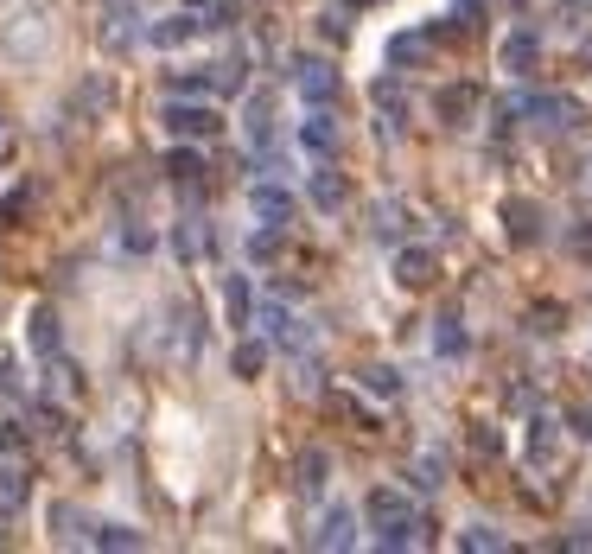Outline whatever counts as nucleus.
Listing matches in <instances>:
<instances>
[{"instance_id":"5","label":"nucleus","mask_w":592,"mask_h":554,"mask_svg":"<svg viewBox=\"0 0 592 554\" xmlns=\"http://www.w3.org/2000/svg\"><path fill=\"white\" fill-rule=\"evenodd\" d=\"M522 115H535L542 128L561 134V128H573V121H580V102H573V96H522Z\"/></svg>"},{"instance_id":"28","label":"nucleus","mask_w":592,"mask_h":554,"mask_svg":"<svg viewBox=\"0 0 592 554\" xmlns=\"http://www.w3.org/2000/svg\"><path fill=\"white\" fill-rule=\"evenodd\" d=\"M459 548H465V554H484V548H510V542H503V535H497V529H484V523H472V529H465V535H459Z\"/></svg>"},{"instance_id":"2","label":"nucleus","mask_w":592,"mask_h":554,"mask_svg":"<svg viewBox=\"0 0 592 554\" xmlns=\"http://www.w3.org/2000/svg\"><path fill=\"white\" fill-rule=\"evenodd\" d=\"M293 90H300L312 109H325V102H338V71L325 58H300L293 64Z\"/></svg>"},{"instance_id":"27","label":"nucleus","mask_w":592,"mask_h":554,"mask_svg":"<svg viewBox=\"0 0 592 554\" xmlns=\"http://www.w3.org/2000/svg\"><path fill=\"white\" fill-rule=\"evenodd\" d=\"M166 90H172V96H204V90H211V71H172Z\"/></svg>"},{"instance_id":"8","label":"nucleus","mask_w":592,"mask_h":554,"mask_svg":"<svg viewBox=\"0 0 592 554\" xmlns=\"http://www.w3.org/2000/svg\"><path fill=\"white\" fill-rule=\"evenodd\" d=\"M433 274H440L433 249H402V255H395V281H402V287H427Z\"/></svg>"},{"instance_id":"1","label":"nucleus","mask_w":592,"mask_h":554,"mask_svg":"<svg viewBox=\"0 0 592 554\" xmlns=\"http://www.w3.org/2000/svg\"><path fill=\"white\" fill-rule=\"evenodd\" d=\"M363 510H370V529H376L382 548H408V542H421V529H427L421 516H414V504L402 491H389V484L370 491V504H363Z\"/></svg>"},{"instance_id":"21","label":"nucleus","mask_w":592,"mask_h":554,"mask_svg":"<svg viewBox=\"0 0 592 554\" xmlns=\"http://www.w3.org/2000/svg\"><path fill=\"white\" fill-rule=\"evenodd\" d=\"M433 351H440V357H465V351H472V338L459 332V319H440V332H433Z\"/></svg>"},{"instance_id":"6","label":"nucleus","mask_w":592,"mask_h":554,"mask_svg":"<svg viewBox=\"0 0 592 554\" xmlns=\"http://www.w3.org/2000/svg\"><path fill=\"white\" fill-rule=\"evenodd\" d=\"M497 58H503V71H510V77H529L535 64H542V39H535V32H510Z\"/></svg>"},{"instance_id":"15","label":"nucleus","mask_w":592,"mask_h":554,"mask_svg":"<svg viewBox=\"0 0 592 554\" xmlns=\"http://www.w3.org/2000/svg\"><path fill=\"white\" fill-rule=\"evenodd\" d=\"M230 370L242 376V383H249V376H261V370H268V344H261V338H242L236 357H230Z\"/></svg>"},{"instance_id":"23","label":"nucleus","mask_w":592,"mask_h":554,"mask_svg":"<svg viewBox=\"0 0 592 554\" xmlns=\"http://www.w3.org/2000/svg\"><path fill=\"white\" fill-rule=\"evenodd\" d=\"M26 497H32V484H26V472H0V510H20L26 504Z\"/></svg>"},{"instance_id":"12","label":"nucleus","mask_w":592,"mask_h":554,"mask_svg":"<svg viewBox=\"0 0 592 554\" xmlns=\"http://www.w3.org/2000/svg\"><path fill=\"white\" fill-rule=\"evenodd\" d=\"M300 141L312 147V153H319V160H332V153H338V128H332V115H306V128H300Z\"/></svg>"},{"instance_id":"22","label":"nucleus","mask_w":592,"mask_h":554,"mask_svg":"<svg viewBox=\"0 0 592 554\" xmlns=\"http://www.w3.org/2000/svg\"><path fill=\"white\" fill-rule=\"evenodd\" d=\"M363 389H370V395H389V402H395V395H402V376H395L389 363H370V370H363Z\"/></svg>"},{"instance_id":"17","label":"nucleus","mask_w":592,"mask_h":554,"mask_svg":"<svg viewBox=\"0 0 592 554\" xmlns=\"http://www.w3.org/2000/svg\"><path fill=\"white\" fill-rule=\"evenodd\" d=\"M472 109H478V90H472V83H452V90L440 96V121H465Z\"/></svg>"},{"instance_id":"31","label":"nucleus","mask_w":592,"mask_h":554,"mask_svg":"<svg viewBox=\"0 0 592 554\" xmlns=\"http://www.w3.org/2000/svg\"><path fill=\"white\" fill-rule=\"evenodd\" d=\"M529 453H535V459H548V453H554V421H542V414H535V434H529Z\"/></svg>"},{"instance_id":"34","label":"nucleus","mask_w":592,"mask_h":554,"mask_svg":"<svg viewBox=\"0 0 592 554\" xmlns=\"http://www.w3.org/2000/svg\"><path fill=\"white\" fill-rule=\"evenodd\" d=\"M319 32H325V39H351V20H344V13H325V20H319Z\"/></svg>"},{"instance_id":"10","label":"nucleus","mask_w":592,"mask_h":554,"mask_svg":"<svg viewBox=\"0 0 592 554\" xmlns=\"http://www.w3.org/2000/svg\"><path fill=\"white\" fill-rule=\"evenodd\" d=\"M198 32H204V20H198V13H179V20H160V26L147 32V39L160 45V51H172V45H191Z\"/></svg>"},{"instance_id":"9","label":"nucleus","mask_w":592,"mask_h":554,"mask_svg":"<svg viewBox=\"0 0 592 554\" xmlns=\"http://www.w3.org/2000/svg\"><path fill=\"white\" fill-rule=\"evenodd\" d=\"M261 325H268V338L281 344V351H300L306 344V332H300V319L287 313V306H261Z\"/></svg>"},{"instance_id":"24","label":"nucleus","mask_w":592,"mask_h":554,"mask_svg":"<svg viewBox=\"0 0 592 554\" xmlns=\"http://www.w3.org/2000/svg\"><path fill=\"white\" fill-rule=\"evenodd\" d=\"M421 51H427L421 32H395V39H389V64H421Z\"/></svg>"},{"instance_id":"14","label":"nucleus","mask_w":592,"mask_h":554,"mask_svg":"<svg viewBox=\"0 0 592 554\" xmlns=\"http://www.w3.org/2000/svg\"><path fill=\"white\" fill-rule=\"evenodd\" d=\"M26 338H32V351H39V357H58V313H51V306H39V313H32V325H26Z\"/></svg>"},{"instance_id":"36","label":"nucleus","mask_w":592,"mask_h":554,"mask_svg":"<svg viewBox=\"0 0 592 554\" xmlns=\"http://www.w3.org/2000/svg\"><path fill=\"white\" fill-rule=\"evenodd\" d=\"M478 453H503V434H497V427H478Z\"/></svg>"},{"instance_id":"29","label":"nucleus","mask_w":592,"mask_h":554,"mask_svg":"<svg viewBox=\"0 0 592 554\" xmlns=\"http://www.w3.org/2000/svg\"><path fill=\"white\" fill-rule=\"evenodd\" d=\"M249 255H255V262H274V255H281V223L255 230V236H249Z\"/></svg>"},{"instance_id":"20","label":"nucleus","mask_w":592,"mask_h":554,"mask_svg":"<svg viewBox=\"0 0 592 554\" xmlns=\"http://www.w3.org/2000/svg\"><path fill=\"white\" fill-rule=\"evenodd\" d=\"M249 141H255V147H268V141H274V102H268V96H255V102H249Z\"/></svg>"},{"instance_id":"38","label":"nucleus","mask_w":592,"mask_h":554,"mask_svg":"<svg viewBox=\"0 0 592 554\" xmlns=\"http://www.w3.org/2000/svg\"><path fill=\"white\" fill-rule=\"evenodd\" d=\"M0 141H7V121H0Z\"/></svg>"},{"instance_id":"33","label":"nucleus","mask_w":592,"mask_h":554,"mask_svg":"<svg viewBox=\"0 0 592 554\" xmlns=\"http://www.w3.org/2000/svg\"><path fill=\"white\" fill-rule=\"evenodd\" d=\"M376 236H402V211H395V204H382V211H376Z\"/></svg>"},{"instance_id":"4","label":"nucleus","mask_w":592,"mask_h":554,"mask_svg":"<svg viewBox=\"0 0 592 554\" xmlns=\"http://www.w3.org/2000/svg\"><path fill=\"white\" fill-rule=\"evenodd\" d=\"M503 223H510V242H542V230H548V217H542V204H529V198H503Z\"/></svg>"},{"instance_id":"25","label":"nucleus","mask_w":592,"mask_h":554,"mask_svg":"<svg viewBox=\"0 0 592 554\" xmlns=\"http://www.w3.org/2000/svg\"><path fill=\"white\" fill-rule=\"evenodd\" d=\"M51 529H58V542H77V535H90V529H83V516H77V504H51Z\"/></svg>"},{"instance_id":"32","label":"nucleus","mask_w":592,"mask_h":554,"mask_svg":"<svg viewBox=\"0 0 592 554\" xmlns=\"http://www.w3.org/2000/svg\"><path fill=\"white\" fill-rule=\"evenodd\" d=\"M26 204H32V185H20V192H7V198H0V217H7V223H13V217H20V211H26Z\"/></svg>"},{"instance_id":"35","label":"nucleus","mask_w":592,"mask_h":554,"mask_svg":"<svg viewBox=\"0 0 592 554\" xmlns=\"http://www.w3.org/2000/svg\"><path fill=\"white\" fill-rule=\"evenodd\" d=\"M0 446H7V453H20V446H26V434H20L13 421H0Z\"/></svg>"},{"instance_id":"30","label":"nucleus","mask_w":592,"mask_h":554,"mask_svg":"<svg viewBox=\"0 0 592 554\" xmlns=\"http://www.w3.org/2000/svg\"><path fill=\"white\" fill-rule=\"evenodd\" d=\"M440 484H446V465L427 453L421 465H414V491H440Z\"/></svg>"},{"instance_id":"39","label":"nucleus","mask_w":592,"mask_h":554,"mask_svg":"<svg viewBox=\"0 0 592 554\" xmlns=\"http://www.w3.org/2000/svg\"><path fill=\"white\" fill-rule=\"evenodd\" d=\"M586 64H592V45H586Z\"/></svg>"},{"instance_id":"16","label":"nucleus","mask_w":592,"mask_h":554,"mask_svg":"<svg viewBox=\"0 0 592 554\" xmlns=\"http://www.w3.org/2000/svg\"><path fill=\"white\" fill-rule=\"evenodd\" d=\"M223 306H230V325H249L255 300H249V281H242V274H230V281H223Z\"/></svg>"},{"instance_id":"26","label":"nucleus","mask_w":592,"mask_h":554,"mask_svg":"<svg viewBox=\"0 0 592 554\" xmlns=\"http://www.w3.org/2000/svg\"><path fill=\"white\" fill-rule=\"evenodd\" d=\"M90 542H96V548H141V529H128V523H102Z\"/></svg>"},{"instance_id":"18","label":"nucleus","mask_w":592,"mask_h":554,"mask_svg":"<svg viewBox=\"0 0 592 554\" xmlns=\"http://www.w3.org/2000/svg\"><path fill=\"white\" fill-rule=\"evenodd\" d=\"M312 204H319V211H338V204H344V179H338L332 166L312 172Z\"/></svg>"},{"instance_id":"3","label":"nucleus","mask_w":592,"mask_h":554,"mask_svg":"<svg viewBox=\"0 0 592 554\" xmlns=\"http://www.w3.org/2000/svg\"><path fill=\"white\" fill-rule=\"evenodd\" d=\"M166 128L172 134H191V141H204V134H217L223 121H217V109H204V102H166Z\"/></svg>"},{"instance_id":"37","label":"nucleus","mask_w":592,"mask_h":554,"mask_svg":"<svg viewBox=\"0 0 592 554\" xmlns=\"http://www.w3.org/2000/svg\"><path fill=\"white\" fill-rule=\"evenodd\" d=\"M573 434H580V440H592V414H586V408L573 414Z\"/></svg>"},{"instance_id":"11","label":"nucleus","mask_w":592,"mask_h":554,"mask_svg":"<svg viewBox=\"0 0 592 554\" xmlns=\"http://www.w3.org/2000/svg\"><path fill=\"white\" fill-rule=\"evenodd\" d=\"M325 472H332V459H325L319 446H306V453H300V465H293V484H300L306 497H319V491H325Z\"/></svg>"},{"instance_id":"13","label":"nucleus","mask_w":592,"mask_h":554,"mask_svg":"<svg viewBox=\"0 0 592 554\" xmlns=\"http://www.w3.org/2000/svg\"><path fill=\"white\" fill-rule=\"evenodd\" d=\"M255 211L287 230V223H293V192H281V185H255Z\"/></svg>"},{"instance_id":"7","label":"nucleus","mask_w":592,"mask_h":554,"mask_svg":"<svg viewBox=\"0 0 592 554\" xmlns=\"http://www.w3.org/2000/svg\"><path fill=\"white\" fill-rule=\"evenodd\" d=\"M351 542H357V516L344 510V504L325 510V523L312 529V548H351Z\"/></svg>"},{"instance_id":"40","label":"nucleus","mask_w":592,"mask_h":554,"mask_svg":"<svg viewBox=\"0 0 592 554\" xmlns=\"http://www.w3.org/2000/svg\"><path fill=\"white\" fill-rule=\"evenodd\" d=\"M586 185H592V179H586Z\"/></svg>"},{"instance_id":"19","label":"nucleus","mask_w":592,"mask_h":554,"mask_svg":"<svg viewBox=\"0 0 592 554\" xmlns=\"http://www.w3.org/2000/svg\"><path fill=\"white\" fill-rule=\"evenodd\" d=\"M166 172H172L179 185H198V179H204V160H198L191 147H172V153H166Z\"/></svg>"}]
</instances>
